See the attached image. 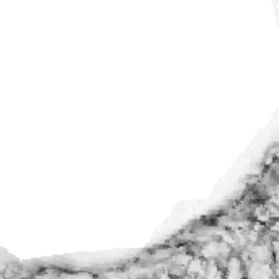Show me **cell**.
Segmentation results:
<instances>
[{
    "instance_id": "cell-1",
    "label": "cell",
    "mask_w": 279,
    "mask_h": 279,
    "mask_svg": "<svg viewBox=\"0 0 279 279\" xmlns=\"http://www.w3.org/2000/svg\"><path fill=\"white\" fill-rule=\"evenodd\" d=\"M225 279H245V268L240 258L232 256L225 261Z\"/></svg>"
},
{
    "instance_id": "cell-2",
    "label": "cell",
    "mask_w": 279,
    "mask_h": 279,
    "mask_svg": "<svg viewBox=\"0 0 279 279\" xmlns=\"http://www.w3.org/2000/svg\"><path fill=\"white\" fill-rule=\"evenodd\" d=\"M186 271L190 276H206V266L204 261L199 260V258H193L190 261V265L186 266Z\"/></svg>"
}]
</instances>
